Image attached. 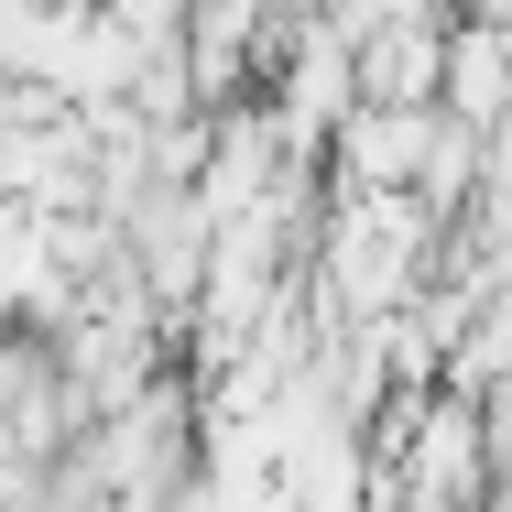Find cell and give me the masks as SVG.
<instances>
[{
    "label": "cell",
    "mask_w": 512,
    "mask_h": 512,
    "mask_svg": "<svg viewBox=\"0 0 512 512\" xmlns=\"http://www.w3.org/2000/svg\"><path fill=\"white\" fill-rule=\"evenodd\" d=\"M447 88H458V120H469V131L512 109V44H502V22L447 33Z\"/></svg>",
    "instance_id": "6da1fadb"
}]
</instances>
